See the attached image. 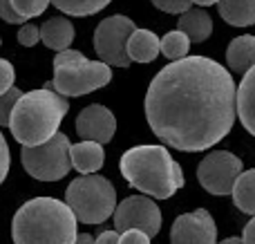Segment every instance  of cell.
<instances>
[{"label": "cell", "instance_id": "277c9868", "mask_svg": "<svg viewBox=\"0 0 255 244\" xmlns=\"http://www.w3.org/2000/svg\"><path fill=\"white\" fill-rule=\"evenodd\" d=\"M67 110H70L67 99L54 92L52 88L22 92L11 110L7 128L22 146H40L58 132Z\"/></svg>", "mask_w": 255, "mask_h": 244}, {"label": "cell", "instance_id": "ba28073f", "mask_svg": "<svg viewBox=\"0 0 255 244\" xmlns=\"http://www.w3.org/2000/svg\"><path fill=\"white\" fill-rule=\"evenodd\" d=\"M136 25L132 22V18L121 16V13H115V16L99 22L97 31H94V52H97L99 61H103L110 67L130 65L132 61L128 58L126 45Z\"/></svg>", "mask_w": 255, "mask_h": 244}, {"label": "cell", "instance_id": "9a60e30c", "mask_svg": "<svg viewBox=\"0 0 255 244\" xmlns=\"http://www.w3.org/2000/svg\"><path fill=\"white\" fill-rule=\"evenodd\" d=\"M235 103H238L240 123L247 128L249 134L255 137V65L244 74V79L240 81Z\"/></svg>", "mask_w": 255, "mask_h": 244}, {"label": "cell", "instance_id": "7402d4cb", "mask_svg": "<svg viewBox=\"0 0 255 244\" xmlns=\"http://www.w3.org/2000/svg\"><path fill=\"white\" fill-rule=\"evenodd\" d=\"M190 49V38L179 29L168 31L161 38V54L168 58V61H179V58L188 56Z\"/></svg>", "mask_w": 255, "mask_h": 244}, {"label": "cell", "instance_id": "4316f807", "mask_svg": "<svg viewBox=\"0 0 255 244\" xmlns=\"http://www.w3.org/2000/svg\"><path fill=\"white\" fill-rule=\"evenodd\" d=\"M13 79H16L13 65L7 58H0V94H4L7 90L13 88Z\"/></svg>", "mask_w": 255, "mask_h": 244}, {"label": "cell", "instance_id": "ac0fdd59", "mask_svg": "<svg viewBox=\"0 0 255 244\" xmlns=\"http://www.w3.org/2000/svg\"><path fill=\"white\" fill-rule=\"evenodd\" d=\"M226 63L229 70L235 74H247L255 65V36L244 34L231 40L229 49H226Z\"/></svg>", "mask_w": 255, "mask_h": 244}, {"label": "cell", "instance_id": "d6986e66", "mask_svg": "<svg viewBox=\"0 0 255 244\" xmlns=\"http://www.w3.org/2000/svg\"><path fill=\"white\" fill-rule=\"evenodd\" d=\"M222 20L233 27L255 25V0H220L217 2Z\"/></svg>", "mask_w": 255, "mask_h": 244}, {"label": "cell", "instance_id": "ffe728a7", "mask_svg": "<svg viewBox=\"0 0 255 244\" xmlns=\"http://www.w3.org/2000/svg\"><path fill=\"white\" fill-rule=\"evenodd\" d=\"M235 209H240L247 215H255V168L242 170L235 179V186L231 191Z\"/></svg>", "mask_w": 255, "mask_h": 244}, {"label": "cell", "instance_id": "7a4b0ae2", "mask_svg": "<svg viewBox=\"0 0 255 244\" xmlns=\"http://www.w3.org/2000/svg\"><path fill=\"white\" fill-rule=\"evenodd\" d=\"M76 224L72 209L56 197H34L11 220L13 244H74Z\"/></svg>", "mask_w": 255, "mask_h": 244}, {"label": "cell", "instance_id": "8992f818", "mask_svg": "<svg viewBox=\"0 0 255 244\" xmlns=\"http://www.w3.org/2000/svg\"><path fill=\"white\" fill-rule=\"evenodd\" d=\"M65 204L74 218L83 224H103L117 209V188L101 175H81L70 182L65 191Z\"/></svg>", "mask_w": 255, "mask_h": 244}, {"label": "cell", "instance_id": "9c48e42d", "mask_svg": "<svg viewBox=\"0 0 255 244\" xmlns=\"http://www.w3.org/2000/svg\"><path fill=\"white\" fill-rule=\"evenodd\" d=\"M242 168L244 164L238 155L229 150H213L199 161L197 182L211 195H231Z\"/></svg>", "mask_w": 255, "mask_h": 244}, {"label": "cell", "instance_id": "d590c367", "mask_svg": "<svg viewBox=\"0 0 255 244\" xmlns=\"http://www.w3.org/2000/svg\"><path fill=\"white\" fill-rule=\"evenodd\" d=\"M0 45H2V38H0Z\"/></svg>", "mask_w": 255, "mask_h": 244}, {"label": "cell", "instance_id": "3957f363", "mask_svg": "<svg viewBox=\"0 0 255 244\" xmlns=\"http://www.w3.org/2000/svg\"><path fill=\"white\" fill-rule=\"evenodd\" d=\"M119 170L132 188L154 200H168L184 186V170L166 146H134L121 155Z\"/></svg>", "mask_w": 255, "mask_h": 244}, {"label": "cell", "instance_id": "83f0119b", "mask_svg": "<svg viewBox=\"0 0 255 244\" xmlns=\"http://www.w3.org/2000/svg\"><path fill=\"white\" fill-rule=\"evenodd\" d=\"M0 18H2L4 22H11V25H25L27 22L25 18L13 9L11 0H0Z\"/></svg>", "mask_w": 255, "mask_h": 244}, {"label": "cell", "instance_id": "5b68a950", "mask_svg": "<svg viewBox=\"0 0 255 244\" xmlns=\"http://www.w3.org/2000/svg\"><path fill=\"white\" fill-rule=\"evenodd\" d=\"M112 81V70L103 61H90L83 52L63 49L54 58V79L45 88H52L61 97H83Z\"/></svg>", "mask_w": 255, "mask_h": 244}, {"label": "cell", "instance_id": "836d02e7", "mask_svg": "<svg viewBox=\"0 0 255 244\" xmlns=\"http://www.w3.org/2000/svg\"><path fill=\"white\" fill-rule=\"evenodd\" d=\"M193 4H199V7H211V4H217L220 0H190Z\"/></svg>", "mask_w": 255, "mask_h": 244}, {"label": "cell", "instance_id": "5bb4252c", "mask_svg": "<svg viewBox=\"0 0 255 244\" xmlns=\"http://www.w3.org/2000/svg\"><path fill=\"white\" fill-rule=\"evenodd\" d=\"M70 159L72 168H76L81 175H94L106 161V150L97 141H79L70 146Z\"/></svg>", "mask_w": 255, "mask_h": 244}, {"label": "cell", "instance_id": "603a6c76", "mask_svg": "<svg viewBox=\"0 0 255 244\" xmlns=\"http://www.w3.org/2000/svg\"><path fill=\"white\" fill-rule=\"evenodd\" d=\"M49 2H52V0H11L13 9H16V11L20 13L25 20L40 16V13L49 7Z\"/></svg>", "mask_w": 255, "mask_h": 244}, {"label": "cell", "instance_id": "4dcf8cb0", "mask_svg": "<svg viewBox=\"0 0 255 244\" xmlns=\"http://www.w3.org/2000/svg\"><path fill=\"white\" fill-rule=\"evenodd\" d=\"M119 236L121 233L117 229H110V231H103L94 238V244H119Z\"/></svg>", "mask_w": 255, "mask_h": 244}, {"label": "cell", "instance_id": "7c38bea8", "mask_svg": "<svg viewBox=\"0 0 255 244\" xmlns=\"http://www.w3.org/2000/svg\"><path fill=\"white\" fill-rule=\"evenodd\" d=\"M76 132L83 141H97V143H108L112 141L117 132V119L112 110H108L101 103H92V106L83 108L76 117Z\"/></svg>", "mask_w": 255, "mask_h": 244}, {"label": "cell", "instance_id": "e0dca14e", "mask_svg": "<svg viewBox=\"0 0 255 244\" xmlns=\"http://www.w3.org/2000/svg\"><path fill=\"white\" fill-rule=\"evenodd\" d=\"M40 40H43L45 47L54 49V52L70 49L72 40H74V25L63 16L49 18L40 25Z\"/></svg>", "mask_w": 255, "mask_h": 244}, {"label": "cell", "instance_id": "f1b7e54d", "mask_svg": "<svg viewBox=\"0 0 255 244\" xmlns=\"http://www.w3.org/2000/svg\"><path fill=\"white\" fill-rule=\"evenodd\" d=\"M152 238L148 233L139 231V229H128L119 236V244H152Z\"/></svg>", "mask_w": 255, "mask_h": 244}, {"label": "cell", "instance_id": "1f68e13d", "mask_svg": "<svg viewBox=\"0 0 255 244\" xmlns=\"http://www.w3.org/2000/svg\"><path fill=\"white\" fill-rule=\"evenodd\" d=\"M242 242L244 244H255V215H253V220L244 227V231H242Z\"/></svg>", "mask_w": 255, "mask_h": 244}, {"label": "cell", "instance_id": "6da1fadb", "mask_svg": "<svg viewBox=\"0 0 255 244\" xmlns=\"http://www.w3.org/2000/svg\"><path fill=\"white\" fill-rule=\"evenodd\" d=\"M238 88L222 63L186 56L157 72L145 92V119L154 137L184 152L213 148L238 117Z\"/></svg>", "mask_w": 255, "mask_h": 244}, {"label": "cell", "instance_id": "52a82bcc", "mask_svg": "<svg viewBox=\"0 0 255 244\" xmlns=\"http://www.w3.org/2000/svg\"><path fill=\"white\" fill-rule=\"evenodd\" d=\"M70 146V139L63 132H56L49 141L40 143V146H22V168L38 182H58L72 168Z\"/></svg>", "mask_w": 255, "mask_h": 244}, {"label": "cell", "instance_id": "cb8c5ba5", "mask_svg": "<svg viewBox=\"0 0 255 244\" xmlns=\"http://www.w3.org/2000/svg\"><path fill=\"white\" fill-rule=\"evenodd\" d=\"M22 97V92L13 85L11 90H7L4 94H0V128L9 125V117H11V110L16 106V101Z\"/></svg>", "mask_w": 255, "mask_h": 244}, {"label": "cell", "instance_id": "d6a6232c", "mask_svg": "<svg viewBox=\"0 0 255 244\" xmlns=\"http://www.w3.org/2000/svg\"><path fill=\"white\" fill-rule=\"evenodd\" d=\"M74 244H94V238L90 236V233H79Z\"/></svg>", "mask_w": 255, "mask_h": 244}, {"label": "cell", "instance_id": "2e32d148", "mask_svg": "<svg viewBox=\"0 0 255 244\" xmlns=\"http://www.w3.org/2000/svg\"><path fill=\"white\" fill-rule=\"evenodd\" d=\"M177 29L184 31L190 43H204L213 34V18L204 7H190L188 11L179 13Z\"/></svg>", "mask_w": 255, "mask_h": 244}, {"label": "cell", "instance_id": "4fadbf2b", "mask_svg": "<svg viewBox=\"0 0 255 244\" xmlns=\"http://www.w3.org/2000/svg\"><path fill=\"white\" fill-rule=\"evenodd\" d=\"M128 58L134 63H152L161 54V38L150 29H139L136 27L130 34L126 45Z\"/></svg>", "mask_w": 255, "mask_h": 244}, {"label": "cell", "instance_id": "e575fe53", "mask_svg": "<svg viewBox=\"0 0 255 244\" xmlns=\"http://www.w3.org/2000/svg\"><path fill=\"white\" fill-rule=\"evenodd\" d=\"M217 244H244V242H242V238H226V240H222Z\"/></svg>", "mask_w": 255, "mask_h": 244}, {"label": "cell", "instance_id": "d4e9b609", "mask_svg": "<svg viewBox=\"0 0 255 244\" xmlns=\"http://www.w3.org/2000/svg\"><path fill=\"white\" fill-rule=\"evenodd\" d=\"M150 2L166 13H184L193 7L190 0H150Z\"/></svg>", "mask_w": 255, "mask_h": 244}, {"label": "cell", "instance_id": "30bf717a", "mask_svg": "<svg viewBox=\"0 0 255 244\" xmlns=\"http://www.w3.org/2000/svg\"><path fill=\"white\" fill-rule=\"evenodd\" d=\"M112 220H115V229L119 233L128 231V229H139V231L148 233L150 238H154L161 231V211H159L157 202L150 200L148 195L126 197L121 204H117Z\"/></svg>", "mask_w": 255, "mask_h": 244}, {"label": "cell", "instance_id": "f546056e", "mask_svg": "<svg viewBox=\"0 0 255 244\" xmlns=\"http://www.w3.org/2000/svg\"><path fill=\"white\" fill-rule=\"evenodd\" d=\"M9 164H11V155H9V146H7V139H4V134L0 132V184H2L4 179H7Z\"/></svg>", "mask_w": 255, "mask_h": 244}, {"label": "cell", "instance_id": "44dd1931", "mask_svg": "<svg viewBox=\"0 0 255 244\" xmlns=\"http://www.w3.org/2000/svg\"><path fill=\"white\" fill-rule=\"evenodd\" d=\"M112 0H52V4L56 9H61L67 16H94L101 9H106Z\"/></svg>", "mask_w": 255, "mask_h": 244}, {"label": "cell", "instance_id": "8fae6325", "mask_svg": "<svg viewBox=\"0 0 255 244\" xmlns=\"http://www.w3.org/2000/svg\"><path fill=\"white\" fill-rule=\"evenodd\" d=\"M172 244H217V227L206 209L184 213L170 229Z\"/></svg>", "mask_w": 255, "mask_h": 244}, {"label": "cell", "instance_id": "484cf974", "mask_svg": "<svg viewBox=\"0 0 255 244\" xmlns=\"http://www.w3.org/2000/svg\"><path fill=\"white\" fill-rule=\"evenodd\" d=\"M38 40H40V27L25 22V25L18 29V43H20L22 47H34Z\"/></svg>", "mask_w": 255, "mask_h": 244}]
</instances>
